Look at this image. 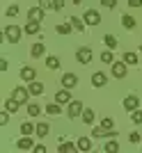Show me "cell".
Returning <instances> with one entry per match:
<instances>
[{
	"label": "cell",
	"instance_id": "obj_11",
	"mask_svg": "<svg viewBox=\"0 0 142 153\" xmlns=\"http://www.w3.org/2000/svg\"><path fill=\"white\" fill-rule=\"evenodd\" d=\"M108 82V76H105L103 71H96V73H92V85L94 87H103Z\"/></svg>",
	"mask_w": 142,
	"mask_h": 153
},
{
	"label": "cell",
	"instance_id": "obj_16",
	"mask_svg": "<svg viewBox=\"0 0 142 153\" xmlns=\"http://www.w3.org/2000/svg\"><path fill=\"white\" fill-rule=\"evenodd\" d=\"M76 144H78V151H85V153L92 151V140L90 137H78Z\"/></svg>",
	"mask_w": 142,
	"mask_h": 153
},
{
	"label": "cell",
	"instance_id": "obj_18",
	"mask_svg": "<svg viewBox=\"0 0 142 153\" xmlns=\"http://www.w3.org/2000/svg\"><path fill=\"white\" fill-rule=\"evenodd\" d=\"M46 53V48H44V44H34L32 48H30V57H34V59H39L41 55Z\"/></svg>",
	"mask_w": 142,
	"mask_h": 153
},
{
	"label": "cell",
	"instance_id": "obj_27",
	"mask_svg": "<svg viewBox=\"0 0 142 153\" xmlns=\"http://www.w3.org/2000/svg\"><path fill=\"white\" fill-rule=\"evenodd\" d=\"M83 121L90 126V123H94V110H90V108H85L83 110Z\"/></svg>",
	"mask_w": 142,
	"mask_h": 153
},
{
	"label": "cell",
	"instance_id": "obj_13",
	"mask_svg": "<svg viewBox=\"0 0 142 153\" xmlns=\"http://www.w3.org/2000/svg\"><path fill=\"white\" fill-rule=\"evenodd\" d=\"M25 32H28V34H39V32H41V21H30V19H28Z\"/></svg>",
	"mask_w": 142,
	"mask_h": 153
},
{
	"label": "cell",
	"instance_id": "obj_20",
	"mask_svg": "<svg viewBox=\"0 0 142 153\" xmlns=\"http://www.w3.org/2000/svg\"><path fill=\"white\" fill-rule=\"evenodd\" d=\"M46 112H48L51 117H58L60 112H62V108H60L58 101H53V103H48V105H46Z\"/></svg>",
	"mask_w": 142,
	"mask_h": 153
},
{
	"label": "cell",
	"instance_id": "obj_45",
	"mask_svg": "<svg viewBox=\"0 0 142 153\" xmlns=\"http://www.w3.org/2000/svg\"><path fill=\"white\" fill-rule=\"evenodd\" d=\"M80 2H83V0H73V5H80Z\"/></svg>",
	"mask_w": 142,
	"mask_h": 153
},
{
	"label": "cell",
	"instance_id": "obj_33",
	"mask_svg": "<svg viewBox=\"0 0 142 153\" xmlns=\"http://www.w3.org/2000/svg\"><path fill=\"white\" fill-rule=\"evenodd\" d=\"M39 112H41V105H37V103H30V105H28V114L30 117H37Z\"/></svg>",
	"mask_w": 142,
	"mask_h": 153
},
{
	"label": "cell",
	"instance_id": "obj_28",
	"mask_svg": "<svg viewBox=\"0 0 142 153\" xmlns=\"http://www.w3.org/2000/svg\"><path fill=\"white\" fill-rule=\"evenodd\" d=\"M103 41H105V46H108L110 51H115V48H117V37H115V34H105Z\"/></svg>",
	"mask_w": 142,
	"mask_h": 153
},
{
	"label": "cell",
	"instance_id": "obj_19",
	"mask_svg": "<svg viewBox=\"0 0 142 153\" xmlns=\"http://www.w3.org/2000/svg\"><path fill=\"white\" fill-rule=\"evenodd\" d=\"M28 89H30V94H32V96H41V94H44V85H41V82H37V80H32Z\"/></svg>",
	"mask_w": 142,
	"mask_h": 153
},
{
	"label": "cell",
	"instance_id": "obj_5",
	"mask_svg": "<svg viewBox=\"0 0 142 153\" xmlns=\"http://www.w3.org/2000/svg\"><path fill=\"white\" fill-rule=\"evenodd\" d=\"M83 21L87 25H99V23H101V14H99L96 9H87L85 16H83Z\"/></svg>",
	"mask_w": 142,
	"mask_h": 153
},
{
	"label": "cell",
	"instance_id": "obj_24",
	"mask_svg": "<svg viewBox=\"0 0 142 153\" xmlns=\"http://www.w3.org/2000/svg\"><path fill=\"white\" fill-rule=\"evenodd\" d=\"M21 133L23 135H32V133H37V126L30 123V121H25V123H21Z\"/></svg>",
	"mask_w": 142,
	"mask_h": 153
},
{
	"label": "cell",
	"instance_id": "obj_39",
	"mask_svg": "<svg viewBox=\"0 0 142 153\" xmlns=\"http://www.w3.org/2000/svg\"><path fill=\"white\" fill-rule=\"evenodd\" d=\"M62 7H64V0H53V9H55V12H60Z\"/></svg>",
	"mask_w": 142,
	"mask_h": 153
},
{
	"label": "cell",
	"instance_id": "obj_37",
	"mask_svg": "<svg viewBox=\"0 0 142 153\" xmlns=\"http://www.w3.org/2000/svg\"><path fill=\"white\" fill-rule=\"evenodd\" d=\"M101 126H103V128H110V130H112V128H115V121H112L110 117H105L103 121H101Z\"/></svg>",
	"mask_w": 142,
	"mask_h": 153
},
{
	"label": "cell",
	"instance_id": "obj_30",
	"mask_svg": "<svg viewBox=\"0 0 142 153\" xmlns=\"http://www.w3.org/2000/svg\"><path fill=\"white\" fill-rule=\"evenodd\" d=\"M48 130H51V126H48V123H37V137H46V135H48Z\"/></svg>",
	"mask_w": 142,
	"mask_h": 153
},
{
	"label": "cell",
	"instance_id": "obj_29",
	"mask_svg": "<svg viewBox=\"0 0 142 153\" xmlns=\"http://www.w3.org/2000/svg\"><path fill=\"white\" fill-rule=\"evenodd\" d=\"M124 62L129 64V66H135L138 64V55L135 53H124Z\"/></svg>",
	"mask_w": 142,
	"mask_h": 153
},
{
	"label": "cell",
	"instance_id": "obj_22",
	"mask_svg": "<svg viewBox=\"0 0 142 153\" xmlns=\"http://www.w3.org/2000/svg\"><path fill=\"white\" fill-rule=\"evenodd\" d=\"M122 25L126 27V30H133V27H135V19L129 16V14H124V16H122Z\"/></svg>",
	"mask_w": 142,
	"mask_h": 153
},
{
	"label": "cell",
	"instance_id": "obj_40",
	"mask_svg": "<svg viewBox=\"0 0 142 153\" xmlns=\"http://www.w3.org/2000/svg\"><path fill=\"white\" fill-rule=\"evenodd\" d=\"M129 140L133 142V144H138V142H142V137H140L138 133H131V135H129Z\"/></svg>",
	"mask_w": 142,
	"mask_h": 153
},
{
	"label": "cell",
	"instance_id": "obj_23",
	"mask_svg": "<svg viewBox=\"0 0 142 153\" xmlns=\"http://www.w3.org/2000/svg\"><path fill=\"white\" fill-rule=\"evenodd\" d=\"M19 105H21V103H19V101H14L12 96H9V98H7V101H5V108L9 110L12 114H14V112H19Z\"/></svg>",
	"mask_w": 142,
	"mask_h": 153
},
{
	"label": "cell",
	"instance_id": "obj_43",
	"mask_svg": "<svg viewBox=\"0 0 142 153\" xmlns=\"http://www.w3.org/2000/svg\"><path fill=\"white\" fill-rule=\"evenodd\" d=\"M131 7H142V0H129Z\"/></svg>",
	"mask_w": 142,
	"mask_h": 153
},
{
	"label": "cell",
	"instance_id": "obj_15",
	"mask_svg": "<svg viewBox=\"0 0 142 153\" xmlns=\"http://www.w3.org/2000/svg\"><path fill=\"white\" fill-rule=\"evenodd\" d=\"M28 19L30 21H41L44 19V7H32V9L28 12Z\"/></svg>",
	"mask_w": 142,
	"mask_h": 153
},
{
	"label": "cell",
	"instance_id": "obj_3",
	"mask_svg": "<svg viewBox=\"0 0 142 153\" xmlns=\"http://www.w3.org/2000/svg\"><path fill=\"white\" fill-rule=\"evenodd\" d=\"M30 89H25V87H16V89L12 91V98L14 101H19L21 105H23V103H28V98H30Z\"/></svg>",
	"mask_w": 142,
	"mask_h": 153
},
{
	"label": "cell",
	"instance_id": "obj_35",
	"mask_svg": "<svg viewBox=\"0 0 142 153\" xmlns=\"http://www.w3.org/2000/svg\"><path fill=\"white\" fill-rule=\"evenodd\" d=\"M131 119H133V123H142V110H133Z\"/></svg>",
	"mask_w": 142,
	"mask_h": 153
},
{
	"label": "cell",
	"instance_id": "obj_7",
	"mask_svg": "<svg viewBox=\"0 0 142 153\" xmlns=\"http://www.w3.org/2000/svg\"><path fill=\"white\" fill-rule=\"evenodd\" d=\"M126 66H129L126 62H112V76L119 78V80H122V78H126V73H129V71H126Z\"/></svg>",
	"mask_w": 142,
	"mask_h": 153
},
{
	"label": "cell",
	"instance_id": "obj_21",
	"mask_svg": "<svg viewBox=\"0 0 142 153\" xmlns=\"http://www.w3.org/2000/svg\"><path fill=\"white\" fill-rule=\"evenodd\" d=\"M58 151H60V153H73V151H78V144L64 142V144H60V146H58Z\"/></svg>",
	"mask_w": 142,
	"mask_h": 153
},
{
	"label": "cell",
	"instance_id": "obj_34",
	"mask_svg": "<svg viewBox=\"0 0 142 153\" xmlns=\"http://www.w3.org/2000/svg\"><path fill=\"white\" fill-rule=\"evenodd\" d=\"M9 114H12V112H9L7 108L0 112V123H2V126H7V123H9Z\"/></svg>",
	"mask_w": 142,
	"mask_h": 153
},
{
	"label": "cell",
	"instance_id": "obj_12",
	"mask_svg": "<svg viewBox=\"0 0 142 153\" xmlns=\"http://www.w3.org/2000/svg\"><path fill=\"white\" fill-rule=\"evenodd\" d=\"M16 149H19V151H30V149H34V146H32V140H30V135H23V137L19 140V144H16Z\"/></svg>",
	"mask_w": 142,
	"mask_h": 153
},
{
	"label": "cell",
	"instance_id": "obj_32",
	"mask_svg": "<svg viewBox=\"0 0 142 153\" xmlns=\"http://www.w3.org/2000/svg\"><path fill=\"white\" fill-rule=\"evenodd\" d=\"M55 30H58V34H71L73 25H71V23H62V25H58Z\"/></svg>",
	"mask_w": 142,
	"mask_h": 153
},
{
	"label": "cell",
	"instance_id": "obj_42",
	"mask_svg": "<svg viewBox=\"0 0 142 153\" xmlns=\"http://www.w3.org/2000/svg\"><path fill=\"white\" fill-rule=\"evenodd\" d=\"M39 7H53V0H39Z\"/></svg>",
	"mask_w": 142,
	"mask_h": 153
},
{
	"label": "cell",
	"instance_id": "obj_8",
	"mask_svg": "<svg viewBox=\"0 0 142 153\" xmlns=\"http://www.w3.org/2000/svg\"><path fill=\"white\" fill-rule=\"evenodd\" d=\"M117 137V130L115 128H112V130H110V128H103V126H99V128H94V130H92V137Z\"/></svg>",
	"mask_w": 142,
	"mask_h": 153
},
{
	"label": "cell",
	"instance_id": "obj_26",
	"mask_svg": "<svg viewBox=\"0 0 142 153\" xmlns=\"http://www.w3.org/2000/svg\"><path fill=\"white\" fill-rule=\"evenodd\" d=\"M103 151H105V153H117V151H119V144H117V140H110V142H105Z\"/></svg>",
	"mask_w": 142,
	"mask_h": 153
},
{
	"label": "cell",
	"instance_id": "obj_31",
	"mask_svg": "<svg viewBox=\"0 0 142 153\" xmlns=\"http://www.w3.org/2000/svg\"><path fill=\"white\" fill-rule=\"evenodd\" d=\"M101 62H103V64H112V62H115V55H112V51H110V48H108L105 53H101Z\"/></svg>",
	"mask_w": 142,
	"mask_h": 153
},
{
	"label": "cell",
	"instance_id": "obj_41",
	"mask_svg": "<svg viewBox=\"0 0 142 153\" xmlns=\"http://www.w3.org/2000/svg\"><path fill=\"white\" fill-rule=\"evenodd\" d=\"M32 151H34V153H46V146H44V144H37Z\"/></svg>",
	"mask_w": 142,
	"mask_h": 153
},
{
	"label": "cell",
	"instance_id": "obj_4",
	"mask_svg": "<svg viewBox=\"0 0 142 153\" xmlns=\"http://www.w3.org/2000/svg\"><path fill=\"white\" fill-rule=\"evenodd\" d=\"M76 59L80 64H90L92 62V48H87V46L78 48V51H76Z\"/></svg>",
	"mask_w": 142,
	"mask_h": 153
},
{
	"label": "cell",
	"instance_id": "obj_17",
	"mask_svg": "<svg viewBox=\"0 0 142 153\" xmlns=\"http://www.w3.org/2000/svg\"><path fill=\"white\" fill-rule=\"evenodd\" d=\"M69 23L73 25V30H78V32H83L85 25H87V23H85L83 19H78V16H69Z\"/></svg>",
	"mask_w": 142,
	"mask_h": 153
},
{
	"label": "cell",
	"instance_id": "obj_1",
	"mask_svg": "<svg viewBox=\"0 0 142 153\" xmlns=\"http://www.w3.org/2000/svg\"><path fill=\"white\" fill-rule=\"evenodd\" d=\"M21 37H23V30H21L19 25H7L5 27V39L9 44H19Z\"/></svg>",
	"mask_w": 142,
	"mask_h": 153
},
{
	"label": "cell",
	"instance_id": "obj_38",
	"mask_svg": "<svg viewBox=\"0 0 142 153\" xmlns=\"http://www.w3.org/2000/svg\"><path fill=\"white\" fill-rule=\"evenodd\" d=\"M101 5L108 7V9H112V7H117V0H101Z\"/></svg>",
	"mask_w": 142,
	"mask_h": 153
},
{
	"label": "cell",
	"instance_id": "obj_46",
	"mask_svg": "<svg viewBox=\"0 0 142 153\" xmlns=\"http://www.w3.org/2000/svg\"><path fill=\"white\" fill-rule=\"evenodd\" d=\"M140 53H142V46H140Z\"/></svg>",
	"mask_w": 142,
	"mask_h": 153
},
{
	"label": "cell",
	"instance_id": "obj_9",
	"mask_svg": "<svg viewBox=\"0 0 142 153\" xmlns=\"http://www.w3.org/2000/svg\"><path fill=\"white\" fill-rule=\"evenodd\" d=\"M76 85H78V76H76V73H64V76H62V87L73 89Z\"/></svg>",
	"mask_w": 142,
	"mask_h": 153
},
{
	"label": "cell",
	"instance_id": "obj_10",
	"mask_svg": "<svg viewBox=\"0 0 142 153\" xmlns=\"http://www.w3.org/2000/svg\"><path fill=\"white\" fill-rule=\"evenodd\" d=\"M21 78H23L25 82H32V80H37V71H34L32 66H23V69H21Z\"/></svg>",
	"mask_w": 142,
	"mask_h": 153
},
{
	"label": "cell",
	"instance_id": "obj_44",
	"mask_svg": "<svg viewBox=\"0 0 142 153\" xmlns=\"http://www.w3.org/2000/svg\"><path fill=\"white\" fill-rule=\"evenodd\" d=\"M7 66H9V64H7V59H0V71H7Z\"/></svg>",
	"mask_w": 142,
	"mask_h": 153
},
{
	"label": "cell",
	"instance_id": "obj_36",
	"mask_svg": "<svg viewBox=\"0 0 142 153\" xmlns=\"http://www.w3.org/2000/svg\"><path fill=\"white\" fill-rule=\"evenodd\" d=\"M7 16H9V19L19 16V5H9V7H7Z\"/></svg>",
	"mask_w": 142,
	"mask_h": 153
},
{
	"label": "cell",
	"instance_id": "obj_25",
	"mask_svg": "<svg viewBox=\"0 0 142 153\" xmlns=\"http://www.w3.org/2000/svg\"><path fill=\"white\" fill-rule=\"evenodd\" d=\"M46 66L53 71H58L60 69V57H55V55H51V57H46Z\"/></svg>",
	"mask_w": 142,
	"mask_h": 153
},
{
	"label": "cell",
	"instance_id": "obj_6",
	"mask_svg": "<svg viewBox=\"0 0 142 153\" xmlns=\"http://www.w3.org/2000/svg\"><path fill=\"white\" fill-rule=\"evenodd\" d=\"M140 108V98H138L135 94H129L126 98H124V110L126 112H133V110Z\"/></svg>",
	"mask_w": 142,
	"mask_h": 153
},
{
	"label": "cell",
	"instance_id": "obj_2",
	"mask_svg": "<svg viewBox=\"0 0 142 153\" xmlns=\"http://www.w3.org/2000/svg\"><path fill=\"white\" fill-rule=\"evenodd\" d=\"M69 108H67V114H69V119H78V117H83V103L80 101H69L67 103Z\"/></svg>",
	"mask_w": 142,
	"mask_h": 153
},
{
	"label": "cell",
	"instance_id": "obj_14",
	"mask_svg": "<svg viewBox=\"0 0 142 153\" xmlns=\"http://www.w3.org/2000/svg\"><path fill=\"white\" fill-rule=\"evenodd\" d=\"M55 101H58L60 105H64V103H69V101H71V91L67 89V87H64V89H60L58 94H55Z\"/></svg>",
	"mask_w": 142,
	"mask_h": 153
}]
</instances>
